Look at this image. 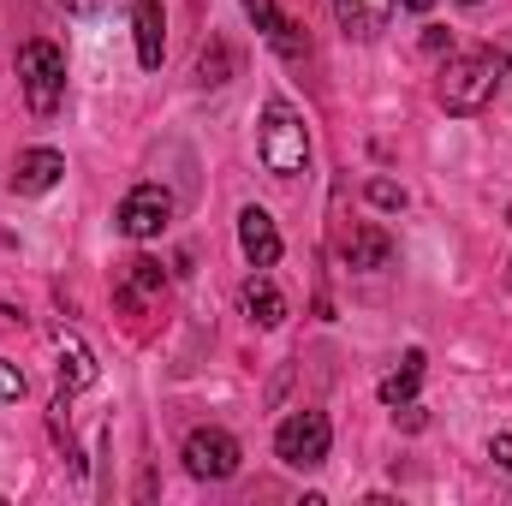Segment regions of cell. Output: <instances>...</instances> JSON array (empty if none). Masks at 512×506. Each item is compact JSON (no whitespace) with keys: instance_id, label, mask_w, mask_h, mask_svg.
Segmentation results:
<instances>
[{"instance_id":"cell-1","label":"cell","mask_w":512,"mask_h":506,"mask_svg":"<svg viewBox=\"0 0 512 506\" xmlns=\"http://www.w3.org/2000/svg\"><path fill=\"white\" fill-rule=\"evenodd\" d=\"M435 96H441V108L459 114V120L483 114V108L501 96V60H495V54H447L441 78H435Z\"/></svg>"},{"instance_id":"cell-2","label":"cell","mask_w":512,"mask_h":506,"mask_svg":"<svg viewBox=\"0 0 512 506\" xmlns=\"http://www.w3.org/2000/svg\"><path fill=\"white\" fill-rule=\"evenodd\" d=\"M256 155H262V167L274 173V179H292V173H304V161H310V131H304V114L292 108V102H268L262 108V126H256Z\"/></svg>"},{"instance_id":"cell-3","label":"cell","mask_w":512,"mask_h":506,"mask_svg":"<svg viewBox=\"0 0 512 506\" xmlns=\"http://www.w3.org/2000/svg\"><path fill=\"white\" fill-rule=\"evenodd\" d=\"M18 84H24L30 114H36V120H54L60 102H66V54H60L54 42L30 36V42L18 48Z\"/></svg>"},{"instance_id":"cell-4","label":"cell","mask_w":512,"mask_h":506,"mask_svg":"<svg viewBox=\"0 0 512 506\" xmlns=\"http://www.w3.org/2000/svg\"><path fill=\"white\" fill-rule=\"evenodd\" d=\"M328 447H334V423H328L322 411H292V417L274 429V453H280L292 471L328 465Z\"/></svg>"},{"instance_id":"cell-5","label":"cell","mask_w":512,"mask_h":506,"mask_svg":"<svg viewBox=\"0 0 512 506\" xmlns=\"http://www.w3.org/2000/svg\"><path fill=\"white\" fill-rule=\"evenodd\" d=\"M239 459H245V447L227 429H191L185 435V471L197 483H227L239 471Z\"/></svg>"},{"instance_id":"cell-6","label":"cell","mask_w":512,"mask_h":506,"mask_svg":"<svg viewBox=\"0 0 512 506\" xmlns=\"http://www.w3.org/2000/svg\"><path fill=\"white\" fill-rule=\"evenodd\" d=\"M167 221H173V191L167 185H137V191H126V203L114 215V227L126 239H155Z\"/></svg>"},{"instance_id":"cell-7","label":"cell","mask_w":512,"mask_h":506,"mask_svg":"<svg viewBox=\"0 0 512 506\" xmlns=\"http://www.w3.org/2000/svg\"><path fill=\"white\" fill-rule=\"evenodd\" d=\"M239 251H245L251 268H274L280 262V227H274V215L262 203H245L239 209Z\"/></svg>"},{"instance_id":"cell-8","label":"cell","mask_w":512,"mask_h":506,"mask_svg":"<svg viewBox=\"0 0 512 506\" xmlns=\"http://www.w3.org/2000/svg\"><path fill=\"white\" fill-rule=\"evenodd\" d=\"M60 179H66V155L60 149H24L18 167H12V191H24V197H42Z\"/></svg>"},{"instance_id":"cell-9","label":"cell","mask_w":512,"mask_h":506,"mask_svg":"<svg viewBox=\"0 0 512 506\" xmlns=\"http://www.w3.org/2000/svg\"><path fill=\"white\" fill-rule=\"evenodd\" d=\"M131 30H137V66L155 72L161 54H167V12H161V0H137L131 6Z\"/></svg>"},{"instance_id":"cell-10","label":"cell","mask_w":512,"mask_h":506,"mask_svg":"<svg viewBox=\"0 0 512 506\" xmlns=\"http://www.w3.org/2000/svg\"><path fill=\"white\" fill-rule=\"evenodd\" d=\"M54 352H60V387H66V393L96 387V358H90V346H84L72 328H54Z\"/></svg>"},{"instance_id":"cell-11","label":"cell","mask_w":512,"mask_h":506,"mask_svg":"<svg viewBox=\"0 0 512 506\" xmlns=\"http://www.w3.org/2000/svg\"><path fill=\"white\" fill-rule=\"evenodd\" d=\"M245 316H251L256 328H280V322H286V292H280L262 268L245 280Z\"/></svg>"},{"instance_id":"cell-12","label":"cell","mask_w":512,"mask_h":506,"mask_svg":"<svg viewBox=\"0 0 512 506\" xmlns=\"http://www.w3.org/2000/svg\"><path fill=\"white\" fill-rule=\"evenodd\" d=\"M340 251H346V262H352V268L376 274V268H387V262H393V239H387L382 227H352Z\"/></svg>"},{"instance_id":"cell-13","label":"cell","mask_w":512,"mask_h":506,"mask_svg":"<svg viewBox=\"0 0 512 506\" xmlns=\"http://www.w3.org/2000/svg\"><path fill=\"white\" fill-rule=\"evenodd\" d=\"M245 12H251V24L268 36V42H274V48H280V54H292V60L304 54V42H298V24H286L274 0H245Z\"/></svg>"},{"instance_id":"cell-14","label":"cell","mask_w":512,"mask_h":506,"mask_svg":"<svg viewBox=\"0 0 512 506\" xmlns=\"http://www.w3.org/2000/svg\"><path fill=\"white\" fill-rule=\"evenodd\" d=\"M387 6H393V0H334V12H340V24H346V36H358V42H370V36H382V24H387Z\"/></svg>"},{"instance_id":"cell-15","label":"cell","mask_w":512,"mask_h":506,"mask_svg":"<svg viewBox=\"0 0 512 506\" xmlns=\"http://www.w3.org/2000/svg\"><path fill=\"white\" fill-rule=\"evenodd\" d=\"M417 381H423V352L411 346V352L399 358V370L382 381V405H393V411H399L405 399H417Z\"/></svg>"},{"instance_id":"cell-16","label":"cell","mask_w":512,"mask_h":506,"mask_svg":"<svg viewBox=\"0 0 512 506\" xmlns=\"http://www.w3.org/2000/svg\"><path fill=\"white\" fill-rule=\"evenodd\" d=\"M161 280H167V274H161V262H155V256H137V262H131L126 304H137V298H149V292H161Z\"/></svg>"},{"instance_id":"cell-17","label":"cell","mask_w":512,"mask_h":506,"mask_svg":"<svg viewBox=\"0 0 512 506\" xmlns=\"http://www.w3.org/2000/svg\"><path fill=\"white\" fill-rule=\"evenodd\" d=\"M197 78H203V84H227V78H233V54H227V42H209V48H203Z\"/></svg>"},{"instance_id":"cell-18","label":"cell","mask_w":512,"mask_h":506,"mask_svg":"<svg viewBox=\"0 0 512 506\" xmlns=\"http://www.w3.org/2000/svg\"><path fill=\"white\" fill-rule=\"evenodd\" d=\"M370 203H376V209H405V185H393V179H370Z\"/></svg>"},{"instance_id":"cell-19","label":"cell","mask_w":512,"mask_h":506,"mask_svg":"<svg viewBox=\"0 0 512 506\" xmlns=\"http://www.w3.org/2000/svg\"><path fill=\"white\" fill-rule=\"evenodd\" d=\"M0 399H6V405H18V399H24V370H18V364H6V358H0Z\"/></svg>"},{"instance_id":"cell-20","label":"cell","mask_w":512,"mask_h":506,"mask_svg":"<svg viewBox=\"0 0 512 506\" xmlns=\"http://www.w3.org/2000/svg\"><path fill=\"white\" fill-rule=\"evenodd\" d=\"M489 459H495L501 471H512V435H495V441H489Z\"/></svg>"},{"instance_id":"cell-21","label":"cell","mask_w":512,"mask_h":506,"mask_svg":"<svg viewBox=\"0 0 512 506\" xmlns=\"http://www.w3.org/2000/svg\"><path fill=\"white\" fill-rule=\"evenodd\" d=\"M393 6H405V12H429L435 0H393Z\"/></svg>"},{"instance_id":"cell-22","label":"cell","mask_w":512,"mask_h":506,"mask_svg":"<svg viewBox=\"0 0 512 506\" xmlns=\"http://www.w3.org/2000/svg\"><path fill=\"white\" fill-rule=\"evenodd\" d=\"M66 6H78V12H90V6H96V0H66Z\"/></svg>"},{"instance_id":"cell-23","label":"cell","mask_w":512,"mask_h":506,"mask_svg":"<svg viewBox=\"0 0 512 506\" xmlns=\"http://www.w3.org/2000/svg\"><path fill=\"white\" fill-rule=\"evenodd\" d=\"M507 286H512V262H507Z\"/></svg>"},{"instance_id":"cell-24","label":"cell","mask_w":512,"mask_h":506,"mask_svg":"<svg viewBox=\"0 0 512 506\" xmlns=\"http://www.w3.org/2000/svg\"><path fill=\"white\" fill-rule=\"evenodd\" d=\"M465 6H477V0H465Z\"/></svg>"}]
</instances>
